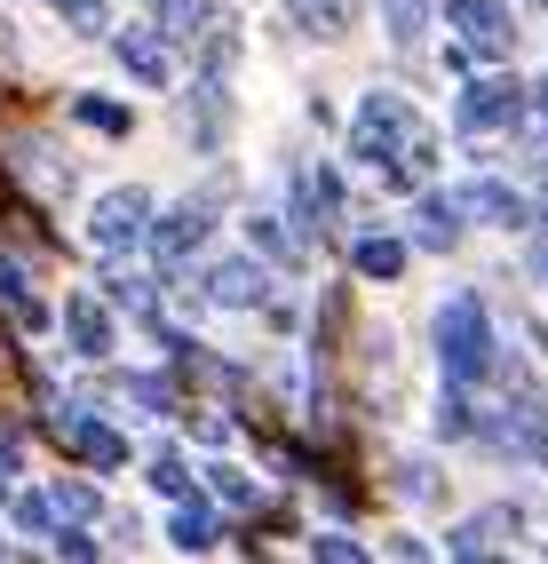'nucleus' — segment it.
<instances>
[{
	"label": "nucleus",
	"mask_w": 548,
	"mask_h": 564,
	"mask_svg": "<svg viewBox=\"0 0 548 564\" xmlns=\"http://www.w3.org/2000/svg\"><path fill=\"white\" fill-rule=\"evenodd\" d=\"M0 469H9V462H0ZM0 494H9V477H0Z\"/></svg>",
	"instance_id": "2f4dec72"
},
{
	"label": "nucleus",
	"mask_w": 548,
	"mask_h": 564,
	"mask_svg": "<svg viewBox=\"0 0 548 564\" xmlns=\"http://www.w3.org/2000/svg\"><path fill=\"white\" fill-rule=\"evenodd\" d=\"M461 207L469 215H485V223H501V231H525V223H533V199L525 192H508V183H469V192H461Z\"/></svg>",
	"instance_id": "ddd939ff"
},
{
	"label": "nucleus",
	"mask_w": 548,
	"mask_h": 564,
	"mask_svg": "<svg viewBox=\"0 0 548 564\" xmlns=\"http://www.w3.org/2000/svg\"><path fill=\"white\" fill-rule=\"evenodd\" d=\"M0 311H9L17 326H48V303L32 294V279L17 271V262H0Z\"/></svg>",
	"instance_id": "aec40b11"
},
{
	"label": "nucleus",
	"mask_w": 548,
	"mask_h": 564,
	"mask_svg": "<svg viewBox=\"0 0 548 564\" xmlns=\"http://www.w3.org/2000/svg\"><path fill=\"white\" fill-rule=\"evenodd\" d=\"M207 223H215V215H207V199H183V207H167V215L152 223V262H160L167 279H175L183 262L207 247Z\"/></svg>",
	"instance_id": "423d86ee"
},
{
	"label": "nucleus",
	"mask_w": 548,
	"mask_h": 564,
	"mask_svg": "<svg viewBox=\"0 0 548 564\" xmlns=\"http://www.w3.org/2000/svg\"><path fill=\"white\" fill-rule=\"evenodd\" d=\"M64 343H72V358H112V343H120V334H112V311H103L96 303V294H64Z\"/></svg>",
	"instance_id": "1a4fd4ad"
},
{
	"label": "nucleus",
	"mask_w": 548,
	"mask_h": 564,
	"mask_svg": "<svg viewBox=\"0 0 548 564\" xmlns=\"http://www.w3.org/2000/svg\"><path fill=\"white\" fill-rule=\"evenodd\" d=\"M17 175H24V183H41L48 199L72 192V167H56V152H48V143H32V135H17Z\"/></svg>",
	"instance_id": "6ab92c4d"
},
{
	"label": "nucleus",
	"mask_w": 548,
	"mask_h": 564,
	"mask_svg": "<svg viewBox=\"0 0 548 564\" xmlns=\"http://www.w3.org/2000/svg\"><path fill=\"white\" fill-rule=\"evenodd\" d=\"M48 501H56V517H72V524H80V517H96V485H48Z\"/></svg>",
	"instance_id": "bb28decb"
},
{
	"label": "nucleus",
	"mask_w": 548,
	"mask_h": 564,
	"mask_svg": "<svg viewBox=\"0 0 548 564\" xmlns=\"http://www.w3.org/2000/svg\"><path fill=\"white\" fill-rule=\"evenodd\" d=\"M271 294V271L254 254H231V262H215L207 271V303H223V311H254Z\"/></svg>",
	"instance_id": "9b49d317"
},
{
	"label": "nucleus",
	"mask_w": 548,
	"mask_h": 564,
	"mask_svg": "<svg viewBox=\"0 0 548 564\" xmlns=\"http://www.w3.org/2000/svg\"><path fill=\"white\" fill-rule=\"evenodd\" d=\"M48 430H56V445H72V454L96 462V469H120V462H128V437L103 430L88 405H48Z\"/></svg>",
	"instance_id": "39448f33"
},
{
	"label": "nucleus",
	"mask_w": 548,
	"mask_h": 564,
	"mask_svg": "<svg viewBox=\"0 0 548 564\" xmlns=\"http://www.w3.org/2000/svg\"><path fill=\"white\" fill-rule=\"evenodd\" d=\"M286 223H295V215H246V239L263 247L271 262H286V271H303V239L286 231Z\"/></svg>",
	"instance_id": "a211bd4d"
},
{
	"label": "nucleus",
	"mask_w": 548,
	"mask_h": 564,
	"mask_svg": "<svg viewBox=\"0 0 548 564\" xmlns=\"http://www.w3.org/2000/svg\"><path fill=\"white\" fill-rule=\"evenodd\" d=\"M533 111H540V120H548V88H533Z\"/></svg>",
	"instance_id": "7c9ffc66"
},
{
	"label": "nucleus",
	"mask_w": 548,
	"mask_h": 564,
	"mask_svg": "<svg viewBox=\"0 0 548 564\" xmlns=\"http://www.w3.org/2000/svg\"><path fill=\"white\" fill-rule=\"evenodd\" d=\"M437 366H446V382H485V373H501V343H493V318L478 294H446L437 303Z\"/></svg>",
	"instance_id": "f03ea898"
},
{
	"label": "nucleus",
	"mask_w": 548,
	"mask_h": 564,
	"mask_svg": "<svg viewBox=\"0 0 548 564\" xmlns=\"http://www.w3.org/2000/svg\"><path fill=\"white\" fill-rule=\"evenodd\" d=\"M72 111H80L96 135H128V111H120V104H103V96H72Z\"/></svg>",
	"instance_id": "a878e982"
},
{
	"label": "nucleus",
	"mask_w": 548,
	"mask_h": 564,
	"mask_svg": "<svg viewBox=\"0 0 548 564\" xmlns=\"http://www.w3.org/2000/svg\"><path fill=\"white\" fill-rule=\"evenodd\" d=\"M160 41H167V32H160ZM152 41V32H120V41H112V56L128 64V80H143V88H167V48Z\"/></svg>",
	"instance_id": "dca6fc26"
},
{
	"label": "nucleus",
	"mask_w": 548,
	"mask_h": 564,
	"mask_svg": "<svg viewBox=\"0 0 548 564\" xmlns=\"http://www.w3.org/2000/svg\"><path fill=\"white\" fill-rule=\"evenodd\" d=\"M152 485L183 501V485H191V477H183V462H175V454H160V462H152Z\"/></svg>",
	"instance_id": "c85d7f7f"
},
{
	"label": "nucleus",
	"mask_w": 548,
	"mask_h": 564,
	"mask_svg": "<svg viewBox=\"0 0 548 564\" xmlns=\"http://www.w3.org/2000/svg\"><path fill=\"white\" fill-rule=\"evenodd\" d=\"M525 111H533V88L525 80H469L461 104H453V120L469 135H493V128H517Z\"/></svg>",
	"instance_id": "7ed1b4c3"
},
{
	"label": "nucleus",
	"mask_w": 548,
	"mask_h": 564,
	"mask_svg": "<svg viewBox=\"0 0 548 564\" xmlns=\"http://www.w3.org/2000/svg\"><path fill=\"white\" fill-rule=\"evenodd\" d=\"M215 24H223V17H215V0H160V32L175 48H199Z\"/></svg>",
	"instance_id": "2eb2a0df"
},
{
	"label": "nucleus",
	"mask_w": 548,
	"mask_h": 564,
	"mask_svg": "<svg viewBox=\"0 0 548 564\" xmlns=\"http://www.w3.org/2000/svg\"><path fill=\"white\" fill-rule=\"evenodd\" d=\"M167 533H175V549H183V556H199V549H215V509H207V501H175V517H167Z\"/></svg>",
	"instance_id": "412c9836"
},
{
	"label": "nucleus",
	"mask_w": 548,
	"mask_h": 564,
	"mask_svg": "<svg viewBox=\"0 0 548 564\" xmlns=\"http://www.w3.org/2000/svg\"><path fill=\"white\" fill-rule=\"evenodd\" d=\"M461 215H469V207H461V192H446V199L429 192V199L414 207V247H429V254L461 247Z\"/></svg>",
	"instance_id": "f8f14e48"
},
{
	"label": "nucleus",
	"mask_w": 548,
	"mask_h": 564,
	"mask_svg": "<svg viewBox=\"0 0 548 564\" xmlns=\"http://www.w3.org/2000/svg\"><path fill=\"white\" fill-rule=\"evenodd\" d=\"M350 262H358V279H397V271H406V239H358L350 247Z\"/></svg>",
	"instance_id": "4be33fe9"
},
{
	"label": "nucleus",
	"mask_w": 548,
	"mask_h": 564,
	"mask_svg": "<svg viewBox=\"0 0 548 564\" xmlns=\"http://www.w3.org/2000/svg\"><path fill=\"white\" fill-rule=\"evenodd\" d=\"M350 160L374 167L382 192H414V183L437 167V135H429V120H414V104L397 88H374L358 104V120H350Z\"/></svg>",
	"instance_id": "f257e3e1"
},
{
	"label": "nucleus",
	"mask_w": 548,
	"mask_h": 564,
	"mask_svg": "<svg viewBox=\"0 0 548 564\" xmlns=\"http://www.w3.org/2000/svg\"><path fill=\"white\" fill-rule=\"evenodd\" d=\"M533 9H548V0H533Z\"/></svg>",
	"instance_id": "473e14b6"
},
{
	"label": "nucleus",
	"mask_w": 548,
	"mask_h": 564,
	"mask_svg": "<svg viewBox=\"0 0 548 564\" xmlns=\"http://www.w3.org/2000/svg\"><path fill=\"white\" fill-rule=\"evenodd\" d=\"M295 223H303V231H335V223H342V175L335 167H295Z\"/></svg>",
	"instance_id": "9d476101"
},
{
	"label": "nucleus",
	"mask_w": 548,
	"mask_h": 564,
	"mask_svg": "<svg viewBox=\"0 0 548 564\" xmlns=\"http://www.w3.org/2000/svg\"><path fill=\"white\" fill-rule=\"evenodd\" d=\"M17 524H24V533H48V524H56V501H48V494H24V501H17Z\"/></svg>",
	"instance_id": "cd10ccee"
},
{
	"label": "nucleus",
	"mask_w": 548,
	"mask_h": 564,
	"mask_svg": "<svg viewBox=\"0 0 548 564\" xmlns=\"http://www.w3.org/2000/svg\"><path fill=\"white\" fill-rule=\"evenodd\" d=\"M437 437H453V445H461V437H485V422H478V405L461 398V382L437 398Z\"/></svg>",
	"instance_id": "5701e85b"
},
{
	"label": "nucleus",
	"mask_w": 548,
	"mask_h": 564,
	"mask_svg": "<svg viewBox=\"0 0 548 564\" xmlns=\"http://www.w3.org/2000/svg\"><path fill=\"white\" fill-rule=\"evenodd\" d=\"M446 24L461 32L469 56H501L517 41V24H508V0H446Z\"/></svg>",
	"instance_id": "0eeeda50"
},
{
	"label": "nucleus",
	"mask_w": 548,
	"mask_h": 564,
	"mask_svg": "<svg viewBox=\"0 0 548 564\" xmlns=\"http://www.w3.org/2000/svg\"><path fill=\"white\" fill-rule=\"evenodd\" d=\"M382 24H390L397 48H414L421 32H429V0H382Z\"/></svg>",
	"instance_id": "b1692460"
},
{
	"label": "nucleus",
	"mask_w": 548,
	"mask_h": 564,
	"mask_svg": "<svg viewBox=\"0 0 548 564\" xmlns=\"http://www.w3.org/2000/svg\"><path fill=\"white\" fill-rule=\"evenodd\" d=\"M540 215H548V207H540Z\"/></svg>",
	"instance_id": "72a5a7b5"
},
{
	"label": "nucleus",
	"mask_w": 548,
	"mask_h": 564,
	"mask_svg": "<svg viewBox=\"0 0 548 564\" xmlns=\"http://www.w3.org/2000/svg\"><path fill=\"white\" fill-rule=\"evenodd\" d=\"M310 549H318V556H335V564H350V556H365V549H358V541H350V533H318V541H310Z\"/></svg>",
	"instance_id": "c756f323"
},
{
	"label": "nucleus",
	"mask_w": 548,
	"mask_h": 564,
	"mask_svg": "<svg viewBox=\"0 0 548 564\" xmlns=\"http://www.w3.org/2000/svg\"><path fill=\"white\" fill-rule=\"evenodd\" d=\"M207 494L223 501V509H254V477H246V469H223V462H215V469H207Z\"/></svg>",
	"instance_id": "393cba45"
},
{
	"label": "nucleus",
	"mask_w": 548,
	"mask_h": 564,
	"mask_svg": "<svg viewBox=\"0 0 548 564\" xmlns=\"http://www.w3.org/2000/svg\"><path fill=\"white\" fill-rule=\"evenodd\" d=\"M88 239H96L103 254L143 247V239H152V199H143L135 183H128V192H103V199H96V215H88Z\"/></svg>",
	"instance_id": "20e7f679"
},
{
	"label": "nucleus",
	"mask_w": 548,
	"mask_h": 564,
	"mask_svg": "<svg viewBox=\"0 0 548 564\" xmlns=\"http://www.w3.org/2000/svg\"><path fill=\"white\" fill-rule=\"evenodd\" d=\"M183 128H191L199 152L223 143V128H231V72H207L199 64V88H191V104H183Z\"/></svg>",
	"instance_id": "6e6552de"
},
{
	"label": "nucleus",
	"mask_w": 548,
	"mask_h": 564,
	"mask_svg": "<svg viewBox=\"0 0 548 564\" xmlns=\"http://www.w3.org/2000/svg\"><path fill=\"white\" fill-rule=\"evenodd\" d=\"M295 9L303 32H318V41H350L358 32V0H286Z\"/></svg>",
	"instance_id": "f3484780"
},
{
	"label": "nucleus",
	"mask_w": 548,
	"mask_h": 564,
	"mask_svg": "<svg viewBox=\"0 0 548 564\" xmlns=\"http://www.w3.org/2000/svg\"><path fill=\"white\" fill-rule=\"evenodd\" d=\"M517 509H485V517H461L453 533H446V556H493L501 549V533H517Z\"/></svg>",
	"instance_id": "4468645a"
}]
</instances>
